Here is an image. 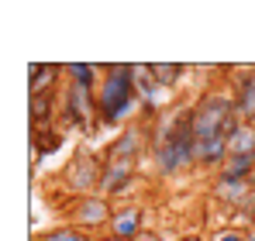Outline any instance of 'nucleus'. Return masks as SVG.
Listing matches in <instances>:
<instances>
[{"mask_svg": "<svg viewBox=\"0 0 255 241\" xmlns=\"http://www.w3.org/2000/svg\"><path fill=\"white\" fill-rule=\"evenodd\" d=\"M193 120V138H197V162L200 165H217L228 162V138L242 124L238 104L231 93H204L197 107L190 111Z\"/></svg>", "mask_w": 255, "mask_h": 241, "instance_id": "nucleus-1", "label": "nucleus"}, {"mask_svg": "<svg viewBox=\"0 0 255 241\" xmlns=\"http://www.w3.org/2000/svg\"><path fill=\"white\" fill-rule=\"evenodd\" d=\"M141 104L134 86V66H111L97 90V118L104 124H121Z\"/></svg>", "mask_w": 255, "mask_h": 241, "instance_id": "nucleus-2", "label": "nucleus"}, {"mask_svg": "<svg viewBox=\"0 0 255 241\" xmlns=\"http://www.w3.org/2000/svg\"><path fill=\"white\" fill-rule=\"evenodd\" d=\"M193 162H197L193 120H190V114H179V118H172L162 127V134L155 141V169L162 176H176V172H183Z\"/></svg>", "mask_w": 255, "mask_h": 241, "instance_id": "nucleus-3", "label": "nucleus"}, {"mask_svg": "<svg viewBox=\"0 0 255 241\" xmlns=\"http://www.w3.org/2000/svg\"><path fill=\"white\" fill-rule=\"evenodd\" d=\"M69 224L80 228V231H100V228H111V217H114V207L104 193H90V197H80V200L69 203L66 210Z\"/></svg>", "mask_w": 255, "mask_h": 241, "instance_id": "nucleus-4", "label": "nucleus"}, {"mask_svg": "<svg viewBox=\"0 0 255 241\" xmlns=\"http://www.w3.org/2000/svg\"><path fill=\"white\" fill-rule=\"evenodd\" d=\"M100 176H104V165L97 159H76L69 165V172H66L69 190L80 193V197H90L93 190H100Z\"/></svg>", "mask_w": 255, "mask_h": 241, "instance_id": "nucleus-5", "label": "nucleus"}, {"mask_svg": "<svg viewBox=\"0 0 255 241\" xmlns=\"http://www.w3.org/2000/svg\"><path fill=\"white\" fill-rule=\"evenodd\" d=\"M97 114V97L93 90H83V86H73L66 90V118L73 124H90V118Z\"/></svg>", "mask_w": 255, "mask_h": 241, "instance_id": "nucleus-6", "label": "nucleus"}, {"mask_svg": "<svg viewBox=\"0 0 255 241\" xmlns=\"http://www.w3.org/2000/svg\"><path fill=\"white\" fill-rule=\"evenodd\" d=\"M141 231H145V214H141L138 207H121V210H114L111 228H107V235L125 238V241H134Z\"/></svg>", "mask_w": 255, "mask_h": 241, "instance_id": "nucleus-7", "label": "nucleus"}, {"mask_svg": "<svg viewBox=\"0 0 255 241\" xmlns=\"http://www.w3.org/2000/svg\"><path fill=\"white\" fill-rule=\"evenodd\" d=\"M138 145H141V134L134 131V127H128L125 134L111 145V152H107V159L104 165H134V155H138Z\"/></svg>", "mask_w": 255, "mask_h": 241, "instance_id": "nucleus-8", "label": "nucleus"}, {"mask_svg": "<svg viewBox=\"0 0 255 241\" xmlns=\"http://www.w3.org/2000/svg\"><path fill=\"white\" fill-rule=\"evenodd\" d=\"M252 193V179H238V176H224L214 183V197L221 203H245Z\"/></svg>", "mask_w": 255, "mask_h": 241, "instance_id": "nucleus-9", "label": "nucleus"}, {"mask_svg": "<svg viewBox=\"0 0 255 241\" xmlns=\"http://www.w3.org/2000/svg\"><path fill=\"white\" fill-rule=\"evenodd\" d=\"M134 86H138V97H141V104H152V107H159V100H166V86L152 76V69L148 66H134Z\"/></svg>", "mask_w": 255, "mask_h": 241, "instance_id": "nucleus-10", "label": "nucleus"}, {"mask_svg": "<svg viewBox=\"0 0 255 241\" xmlns=\"http://www.w3.org/2000/svg\"><path fill=\"white\" fill-rule=\"evenodd\" d=\"M131 172L134 165H104V176H100V193L104 197H118L131 186Z\"/></svg>", "mask_w": 255, "mask_h": 241, "instance_id": "nucleus-11", "label": "nucleus"}, {"mask_svg": "<svg viewBox=\"0 0 255 241\" xmlns=\"http://www.w3.org/2000/svg\"><path fill=\"white\" fill-rule=\"evenodd\" d=\"M235 104H238V118L245 120V124H255V73H249V76L238 80Z\"/></svg>", "mask_w": 255, "mask_h": 241, "instance_id": "nucleus-12", "label": "nucleus"}, {"mask_svg": "<svg viewBox=\"0 0 255 241\" xmlns=\"http://www.w3.org/2000/svg\"><path fill=\"white\" fill-rule=\"evenodd\" d=\"M242 155H255V124H245V120L228 138V159H242Z\"/></svg>", "mask_w": 255, "mask_h": 241, "instance_id": "nucleus-13", "label": "nucleus"}, {"mask_svg": "<svg viewBox=\"0 0 255 241\" xmlns=\"http://www.w3.org/2000/svg\"><path fill=\"white\" fill-rule=\"evenodd\" d=\"M59 76V66H31V97L48 93V86Z\"/></svg>", "mask_w": 255, "mask_h": 241, "instance_id": "nucleus-14", "label": "nucleus"}, {"mask_svg": "<svg viewBox=\"0 0 255 241\" xmlns=\"http://www.w3.org/2000/svg\"><path fill=\"white\" fill-rule=\"evenodd\" d=\"M66 76H69L73 86L93 90V83H97V69H93V66H86V62H69V66H66Z\"/></svg>", "mask_w": 255, "mask_h": 241, "instance_id": "nucleus-15", "label": "nucleus"}, {"mask_svg": "<svg viewBox=\"0 0 255 241\" xmlns=\"http://www.w3.org/2000/svg\"><path fill=\"white\" fill-rule=\"evenodd\" d=\"M38 241H93L86 231L80 228H73V224H62V228H52V231H45Z\"/></svg>", "mask_w": 255, "mask_h": 241, "instance_id": "nucleus-16", "label": "nucleus"}, {"mask_svg": "<svg viewBox=\"0 0 255 241\" xmlns=\"http://www.w3.org/2000/svg\"><path fill=\"white\" fill-rule=\"evenodd\" d=\"M152 69V76L162 83V86H172V83L183 76V66H162V62H155V66H148Z\"/></svg>", "mask_w": 255, "mask_h": 241, "instance_id": "nucleus-17", "label": "nucleus"}, {"mask_svg": "<svg viewBox=\"0 0 255 241\" xmlns=\"http://www.w3.org/2000/svg\"><path fill=\"white\" fill-rule=\"evenodd\" d=\"M48 104H52V100H48V93H42V97H31V120H35V124H38V118H48V114H52V111H48Z\"/></svg>", "mask_w": 255, "mask_h": 241, "instance_id": "nucleus-18", "label": "nucleus"}, {"mask_svg": "<svg viewBox=\"0 0 255 241\" xmlns=\"http://www.w3.org/2000/svg\"><path fill=\"white\" fill-rule=\"evenodd\" d=\"M214 241H249V235H242V231H235V228H228V231H221Z\"/></svg>", "mask_w": 255, "mask_h": 241, "instance_id": "nucleus-19", "label": "nucleus"}, {"mask_svg": "<svg viewBox=\"0 0 255 241\" xmlns=\"http://www.w3.org/2000/svg\"><path fill=\"white\" fill-rule=\"evenodd\" d=\"M134 241H162V238H159L155 231H141V235H138V238H134Z\"/></svg>", "mask_w": 255, "mask_h": 241, "instance_id": "nucleus-20", "label": "nucleus"}, {"mask_svg": "<svg viewBox=\"0 0 255 241\" xmlns=\"http://www.w3.org/2000/svg\"><path fill=\"white\" fill-rule=\"evenodd\" d=\"M93 241H125V238H114V235H100V238H93Z\"/></svg>", "mask_w": 255, "mask_h": 241, "instance_id": "nucleus-21", "label": "nucleus"}, {"mask_svg": "<svg viewBox=\"0 0 255 241\" xmlns=\"http://www.w3.org/2000/svg\"><path fill=\"white\" fill-rule=\"evenodd\" d=\"M176 241H204V238H197V235H186V238H176Z\"/></svg>", "mask_w": 255, "mask_h": 241, "instance_id": "nucleus-22", "label": "nucleus"}, {"mask_svg": "<svg viewBox=\"0 0 255 241\" xmlns=\"http://www.w3.org/2000/svg\"><path fill=\"white\" fill-rule=\"evenodd\" d=\"M252 217H255V203H252Z\"/></svg>", "mask_w": 255, "mask_h": 241, "instance_id": "nucleus-23", "label": "nucleus"}, {"mask_svg": "<svg viewBox=\"0 0 255 241\" xmlns=\"http://www.w3.org/2000/svg\"><path fill=\"white\" fill-rule=\"evenodd\" d=\"M249 241H255V235H252V238H249Z\"/></svg>", "mask_w": 255, "mask_h": 241, "instance_id": "nucleus-24", "label": "nucleus"}]
</instances>
